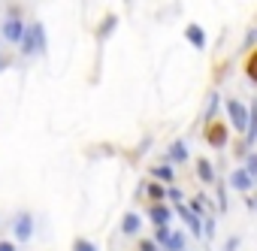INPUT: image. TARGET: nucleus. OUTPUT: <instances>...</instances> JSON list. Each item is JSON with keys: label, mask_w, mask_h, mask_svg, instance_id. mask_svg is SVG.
<instances>
[{"label": "nucleus", "mask_w": 257, "mask_h": 251, "mask_svg": "<svg viewBox=\"0 0 257 251\" xmlns=\"http://www.w3.org/2000/svg\"><path fill=\"white\" fill-rule=\"evenodd\" d=\"M46 52V28L37 22L25 31V40H22V55H43Z\"/></svg>", "instance_id": "nucleus-1"}, {"label": "nucleus", "mask_w": 257, "mask_h": 251, "mask_svg": "<svg viewBox=\"0 0 257 251\" xmlns=\"http://www.w3.org/2000/svg\"><path fill=\"white\" fill-rule=\"evenodd\" d=\"M227 115H230L233 131L248 134V106H242L239 100H227Z\"/></svg>", "instance_id": "nucleus-2"}, {"label": "nucleus", "mask_w": 257, "mask_h": 251, "mask_svg": "<svg viewBox=\"0 0 257 251\" xmlns=\"http://www.w3.org/2000/svg\"><path fill=\"white\" fill-rule=\"evenodd\" d=\"M13 233H16L19 242H28V239L34 236V218H31V212H19V215H16Z\"/></svg>", "instance_id": "nucleus-3"}, {"label": "nucleus", "mask_w": 257, "mask_h": 251, "mask_svg": "<svg viewBox=\"0 0 257 251\" xmlns=\"http://www.w3.org/2000/svg\"><path fill=\"white\" fill-rule=\"evenodd\" d=\"M206 143L212 149H224V143H227V128L224 124H215V121L206 124Z\"/></svg>", "instance_id": "nucleus-4"}, {"label": "nucleus", "mask_w": 257, "mask_h": 251, "mask_svg": "<svg viewBox=\"0 0 257 251\" xmlns=\"http://www.w3.org/2000/svg\"><path fill=\"white\" fill-rule=\"evenodd\" d=\"M25 25H22V19H7V25H4V40L7 43H22L25 40Z\"/></svg>", "instance_id": "nucleus-5"}, {"label": "nucleus", "mask_w": 257, "mask_h": 251, "mask_svg": "<svg viewBox=\"0 0 257 251\" xmlns=\"http://www.w3.org/2000/svg\"><path fill=\"white\" fill-rule=\"evenodd\" d=\"M170 218H173V209H167L164 203H155V206L149 209V221H152L155 227H167Z\"/></svg>", "instance_id": "nucleus-6"}, {"label": "nucleus", "mask_w": 257, "mask_h": 251, "mask_svg": "<svg viewBox=\"0 0 257 251\" xmlns=\"http://www.w3.org/2000/svg\"><path fill=\"white\" fill-rule=\"evenodd\" d=\"M230 185L236 188V191H242V194H248L251 188H254V179L245 173V170H233L230 173Z\"/></svg>", "instance_id": "nucleus-7"}, {"label": "nucleus", "mask_w": 257, "mask_h": 251, "mask_svg": "<svg viewBox=\"0 0 257 251\" xmlns=\"http://www.w3.org/2000/svg\"><path fill=\"white\" fill-rule=\"evenodd\" d=\"M257 143V100L248 106V134H245V146Z\"/></svg>", "instance_id": "nucleus-8"}, {"label": "nucleus", "mask_w": 257, "mask_h": 251, "mask_svg": "<svg viewBox=\"0 0 257 251\" xmlns=\"http://www.w3.org/2000/svg\"><path fill=\"white\" fill-rule=\"evenodd\" d=\"M185 37H188V43L194 46V49H206V31L200 28V25H188V31H185Z\"/></svg>", "instance_id": "nucleus-9"}, {"label": "nucleus", "mask_w": 257, "mask_h": 251, "mask_svg": "<svg viewBox=\"0 0 257 251\" xmlns=\"http://www.w3.org/2000/svg\"><path fill=\"white\" fill-rule=\"evenodd\" d=\"M176 212L182 215V221L191 227V233H194V236H203V224H200V218H197L191 209H185V206H176Z\"/></svg>", "instance_id": "nucleus-10"}, {"label": "nucleus", "mask_w": 257, "mask_h": 251, "mask_svg": "<svg viewBox=\"0 0 257 251\" xmlns=\"http://www.w3.org/2000/svg\"><path fill=\"white\" fill-rule=\"evenodd\" d=\"M121 233H124V236H137V233H140V215H137V212H127V215L121 218Z\"/></svg>", "instance_id": "nucleus-11"}, {"label": "nucleus", "mask_w": 257, "mask_h": 251, "mask_svg": "<svg viewBox=\"0 0 257 251\" xmlns=\"http://www.w3.org/2000/svg\"><path fill=\"white\" fill-rule=\"evenodd\" d=\"M170 161H173V164H185V161H188V146H185L182 140H176V143L170 146Z\"/></svg>", "instance_id": "nucleus-12"}, {"label": "nucleus", "mask_w": 257, "mask_h": 251, "mask_svg": "<svg viewBox=\"0 0 257 251\" xmlns=\"http://www.w3.org/2000/svg\"><path fill=\"white\" fill-rule=\"evenodd\" d=\"M197 176H200L206 185H209V182H215V167H212V161H206V158H203V161H197Z\"/></svg>", "instance_id": "nucleus-13"}, {"label": "nucleus", "mask_w": 257, "mask_h": 251, "mask_svg": "<svg viewBox=\"0 0 257 251\" xmlns=\"http://www.w3.org/2000/svg\"><path fill=\"white\" fill-rule=\"evenodd\" d=\"M164 248H167V251H185V236H182V233H176V230H173V233H170V239H167V245H164Z\"/></svg>", "instance_id": "nucleus-14"}, {"label": "nucleus", "mask_w": 257, "mask_h": 251, "mask_svg": "<svg viewBox=\"0 0 257 251\" xmlns=\"http://www.w3.org/2000/svg\"><path fill=\"white\" fill-rule=\"evenodd\" d=\"M115 28H118V19H115V16H106V22L100 25V31H97V37H100V40H106V37H109V34L115 31Z\"/></svg>", "instance_id": "nucleus-15"}, {"label": "nucleus", "mask_w": 257, "mask_h": 251, "mask_svg": "<svg viewBox=\"0 0 257 251\" xmlns=\"http://www.w3.org/2000/svg\"><path fill=\"white\" fill-rule=\"evenodd\" d=\"M152 176H155V182H173V167H152Z\"/></svg>", "instance_id": "nucleus-16"}, {"label": "nucleus", "mask_w": 257, "mask_h": 251, "mask_svg": "<svg viewBox=\"0 0 257 251\" xmlns=\"http://www.w3.org/2000/svg\"><path fill=\"white\" fill-rule=\"evenodd\" d=\"M146 191H149V197H152L155 203H161V200L167 197V188H164L161 182H152V185H146Z\"/></svg>", "instance_id": "nucleus-17"}, {"label": "nucleus", "mask_w": 257, "mask_h": 251, "mask_svg": "<svg viewBox=\"0 0 257 251\" xmlns=\"http://www.w3.org/2000/svg\"><path fill=\"white\" fill-rule=\"evenodd\" d=\"M245 76H248L251 82H257V49H254V55L245 61Z\"/></svg>", "instance_id": "nucleus-18"}, {"label": "nucleus", "mask_w": 257, "mask_h": 251, "mask_svg": "<svg viewBox=\"0 0 257 251\" xmlns=\"http://www.w3.org/2000/svg\"><path fill=\"white\" fill-rule=\"evenodd\" d=\"M242 164H245L242 170H245L251 179H257V155H245V161H242Z\"/></svg>", "instance_id": "nucleus-19"}, {"label": "nucleus", "mask_w": 257, "mask_h": 251, "mask_svg": "<svg viewBox=\"0 0 257 251\" xmlns=\"http://www.w3.org/2000/svg\"><path fill=\"white\" fill-rule=\"evenodd\" d=\"M170 233H173L170 227H158V230H155V242H158V245H167V239H170Z\"/></svg>", "instance_id": "nucleus-20"}, {"label": "nucleus", "mask_w": 257, "mask_h": 251, "mask_svg": "<svg viewBox=\"0 0 257 251\" xmlns=\"http://www.w3.org/2000/svg\"><path fill=\"white\" fill-rule=\"evenodd\" d=\"M73 251H97V248H94V242H88V239H76Z\"/></svg>", "instance_id": "nucleus-21"}, {"label": "nucleus", "mask_w": 257, "mask_h": 251, "mask_svg": "<svg viewBox=\"0 0 257 251\" xmlns=\"http://www.w3.org/2000/svg\"><path fill=\"white\" fill-rule=\"evenodd\" d=\"M167 197H170L176 206H182V191H179V188H167Z\"/></svg>", "instance_id": "nucleus-22"}, {"label": "nucleus", "mask_w": 257, "mask_h": 251, "mask_svg": "<svg viewBox=\"0 0 257 251\" xmlns=\"http://www.w3.org/2000/svg\"><path fill=\"white\" fill-rule=\"evenodd\" d=\"M218 212H227V191L218 188Z\"/></svg>", "instance_id": "nucleus-23"}, {"label": "nucleus", "mask_w": 257, "mask_h": 251, "mask_svg": "<svg viewBox=\"0 0 257 251\" xmlns=\"http://www.w3.org/2000/svg\"><path fill=\"white\" fill-rule=\"evenodd\" d=\"M254 43H257V28H251V31L245 34V43H242V46H245V49H251Z\"/></svg>", "instance_id": "nucleus-24"}, {"label": "nucleus", "mask_w": 257, "mask_h": 251, "mask_svg": "<svg viewBox=\"0 0 257 251\" xmlns=\"http://www.w3.org/2000/svg\"><path fill=\"white\" fill-rule=\"evenodd\" d=\"M203 233H206V239H212V233H215V218L212 215H206V230Z\"/></svg>", "instance_id": "nucleus-25"}, {"label": "nucleus", "mask_w": 257, "mask_h": 251, "mask_svg": "<svg viewBox=\"0 0 257 251\" xmlns=\"http://www.w3.org/2000/svg\"><path fill=\"white\" fill-rule=\"evenodd\" d=\"M236 248H239V239H227L224 242V251H236Z\"/></svg>", "instance_id": "nucleus-26"}, {"label": "nucleus", "mask_w": 257, "mask_h": 251, "mask_svg": "<svg viewBox=\"0 0 257 251\" xmlns=\"http://www.w3.org/2000/svg\"><path fill=\"white\" fill-rule=\"evenodd\" d=\"M0 251H16V242H10V239H4V242H0Z\"/></svg>", "instance_id": "nucleus-27"}, {"label": "nucleus", "mask_w": 257, "mask_h": 251, "mask_svg": "<svg viewBox=\"0 0 257 251\" xmlns=\"http://www.w3.org/2000/svg\"><path fill=\"white\" fill-rule=\"evenodd\" d=\"M248 206H251V209H257V197H251V200H248Z\"/></svg>", "instance_id": "nucleus-28"}]
</instances>
